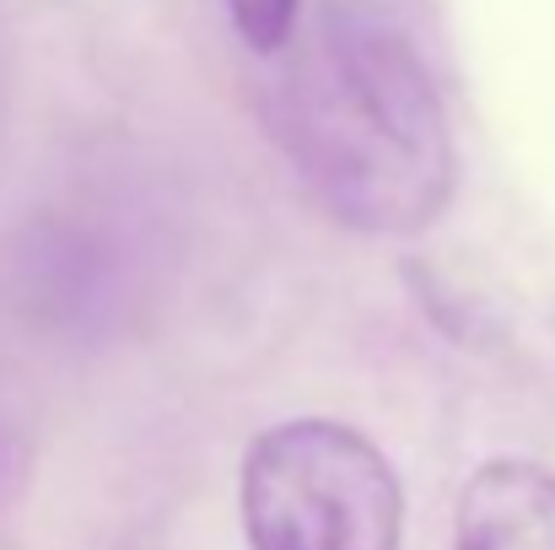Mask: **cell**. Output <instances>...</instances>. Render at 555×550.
<instances>
[{"mask_svg":"<svg viewBox=\"0 0 555 550\" xmlns=\"http://www.w3.org/2000/svg\"><path fill=\"white\" fill-rule=\"evenodd\" d=\"M453 550H555V470L486 459L459 491Z\"/></svg>","mask_w":555,"mask_h":550,"instance_id":"3957f363","label":"cell"},{"mask_svg":"<svg viewBox=\"0 0 555 550\" xmlns=\"http://www.w3.org/2000/svg\"><path fill=\"white\" fill-rule=\"evenodd\" d=\"M227 22L248 54L281 60L302 33V0H227Z\"/></svg>","mask_w":555,"mask_h":550,"instance_id":"277c9868","label":"cell"},{"mask_svg":"<svg viewBox=\"0 0 555 550\" xmlns=\"http://www.w3.org/2000/svg\"><path fill=\"white\" fill-rule=\"evenodd\" d=\"M27 464H33V448H27V437L0 415V502L5 497H16L22 491V481H27Z\"/></svg>","mask_w":555,"mask_h":550,"instance_id":"5b68a950","label":"cell"},{"mask_svg":"<svg viewBox=\"0 0 555 550\" xmlns=\"http://www.w3.org/2000/svg\"><path fill=\"white\" fill-rule=\"evenodd\" d=\"M270 136L308 194L372 238L426 232L459 183L442 92L415 43L362 5H330L270 81Z\"/></svg>","mask_w":555,"mask_h":550,"instance_id":"6da1fadb","label":"cell"},{"mask_svg":"<svg viewBox=\"0 0 555 550\" xmlns=\"http://www.w3.org/2000/svg\"><path fill=\"white\" fill-rule=\"evenodd\" d=\"M237 513L248 550L404 546L399 470L372 437L330 415H297L248 443Z\"/></svg>","mask_w":555,"mask_h":550,"instance_id":"7a4b0ae2","label":"cell"}]
</instances>
